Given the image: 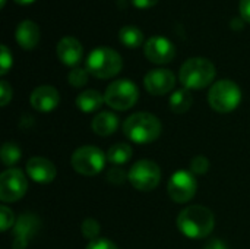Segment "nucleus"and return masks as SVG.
Instances as JSON below:
<instances>
[{
  "instance_id": "nucleus-1",
  "label": "nucleus",
  "mask_w": 250,
  "mask_h": 249,
  "mask_svg": "<svg viewBox=\"0 0 250 249\" xmlns=\"http://www.w3.org/2000/svg\"><path fill=\"white\" fill-rule=\"evenodd\" d=\"M215 226V219L211 210L202 205H190L177 217L179 230L190 239H202L211 235Z\"/></svg>"
},
{
  "instance_id": "nucleus-2",
  "label": "nucleus",
  "mask_w": 250,
  "mask_h": 249,
  "mask_svg": "<svg viewBox=\"0 0 250 249\" xmlns=\"http://www.w3.org/2000/svg\"><path fill=\"white\" fill-rule=\"evenodd\" d=\"M125 135L136 144H149L161 135V122L151 113H133L123 123Z\"/></svg>"
},
{
  "instance_id": "nucleus-3",
  "label": "nucleus",
  "mask_w": 250,
  "mask_h": 249,
  "mask_svg": "<svg viewBox=\"0 0 250 249\" xmlns=\"http://www.w3.org/2000/svg\"><path fill=\"white\" fill-rule=\"evenodd\" d=\"M179 78L186 90H202L214 81L215 66L208 59L192 57L180 68Z\"/></svg>"
},
{
  "instance_id": "nucleus-4",
  "label": "nucleus",
  "mask_w": 250,
  "mask_h": 249,
  "mask_svg": "<svg viewBox=\"0 0 250 249\" xmlns=\"http://www.w3.org/2000/svg\"><path fill=\"white\" fill-rule=\"evenodd\" d=\"M122 56L110 47H98L92 50L86 59V70L98 79L113 78L122 70Z\"/></svg>"
},
{
  "instance_id": "nucleus-5",
  "label": "nucleus",
  "mask_w": 250,
  "mask_h": 249,
  "mask_svg": "<svg viewBox=\"0 0 250 249\" xmlns=\"http://www.w3.org/2000/svg\"><path fill=\"white\" fill-rule=\"evenodd\" d=\"M242 101V91L239 85L230 79L215 82L208 92L209 106L218 113H230L239 107Z\"/></svg>"
},
{
  "instance_id": "nucleus-6",
  "label": "nucleus",
  "mask_w": 250,
  "mask_h": 249,
  "mask_svg": "<svg viewBox=\"0 0 250 249\" xmlns=\"http://www.w3.org/2000/svg\"><path fill=\"white\" fill-rule=\"evenodd\" d=\"M138 97H139L138 87L129 79H117L111 82L104 92L105 103L111 109L120 112L132 109L136 104Z\"/></svg>"
},
{
  "instance_id": "nucleus-7",
  "label": "nucleus",
  "mask_w": 250,
  "mask_h": 249,
  "mask_svg": "<svg viewBox=\"0 0 250 249\" xmlns=\"http://www.w3.org/2000/svg\"><path fill=\"white\" fill-rule=\"evenodd\" d=\"M105 160L107 154H104L100 148L85 145L72 154L70 164L73 170L82 176H95L104 169Z\"/></svg>"
},
{
  "instance_id": "nucleus-8",
  "label": "nucleus",
  "mask_w": 250,
  "mask_h": 249,
  "mask_svg": "<svg viewBox=\"0 0 250 249\" xmlns=\"http://www.w3.org/2000/svg\"><path fill=\"white\" fill-rule=\"evenodd\" d=\"M161 181V170L155 161L141 160L129 170V182L138 191L149 192L158 186Z\"/></svg>"
},
{
  "instance_id": "nucleus-9",
  "label": "nucleus",
  "mask_w": 250,
  "mask_h": 249,
  "mask_svg": "<svg viewBox=\"0 0 250 249\" xmlns=\"http://www.w3.org/2000/svg\"><path fill=\"white\" fill-rule=\"evenodd\" d=\"M196 189L198 181L195 175L188 170H179L173 173L167 185V192L170 198L177 204H185L190 201L196 195Z\"/></svg>"
},
{
  "instance_id": "nucleus-10",
  "label": "nucleus",
  "mask_w": 250,
  "mask_h": 249,
  "mask_svg": "<svg viewBox=\"0 0 250 249\" xmlns=\"http://www.w3.org/2000/svg\"><path fill=\"white\" fill-rule=\"evenodd\" d=\"M28 189V181L22 170L7 169L0 176V200L3 203L19 201Z\"/></svg>"
},
{
  "instance_id": "nucleus-11",
  "label": "nucleus",
  "mask_w": 250,
  "mask_h": 249,
  "mask_svg": "<svg viewBox=\"0 0 250 249\" xmlns=\"http://www.w3.org/2000/svg\"><path fill=\"white\" fill-rule=\"evenodd\" d=\"M41 227V222L38 216L25 213L21 214L13 226V239H12V248L13 249H26L29 242L35 238Z\"/></svg>"
},
{
  "instance_id": "nucleus-12",
  "label": "nucleus",
  "mask_w": 250,
  "mask_h": 249,
  "mask_svg": "<svg viewBox=\"0 0 250 249\" xmlns=\"http://www.w3.org/2000/svg\"><path fill=\"white\" fill-rule=\"evenodd\" d=\"M144 51H145L146 59L157 65L170 63L176 56L174 44L168 38H164V37L149 38L144 45Z\"/></svg>"
},
{
  "instance_id": "nucleus-13",
  "label": "nucleus",
  "mask_w": 250,
  "mask_h": 249,
  "mask_svg": "<svg viewBox=\"0 0 250 249\" xmlns=\"http://www.w3.org/2000/svg\"><path fill=\"white\" fill-rule=\"evenodd\" d=\"M144 85L149 94L164 95V94H168L174 88L176 78L173 72L168 69H154L145 75Z\"/></svg>"
},
{
  "instance_id": "nucleus-14",
  "label": "nucleus",
  "mask_w": 250,
  "mask_h": 249,
  "mask_svg": "<svg viewBox=\"0 0 250 249\" xmlns=\"http://www.w3.org/2000/svg\"><path fill=\"white\" fill-rule=\"evenodd\" d=\"M26 173L34 182L45 185L54 181L57 170H56V166L48 158L32 157L26 163Z\"/></svg>"
},
{
  "instance_id": "nucleus-15",
  "label": "nucleus",
  "mask_w": 250,
  "mask_h": 249,
  "mask_svg": "<svg viewBox=\"0 0 250 249\" xmlns=\"http://www.w3.org/2000/svg\"><path fill=\"white\" fill-rule=\"evenodd\" d=\"M31 106L42 113L51 112L57 107L59 101H60V95L59 91L51 87V85H41L37 87L32 92H31Z\"/></svg>"
},
{
  "instance_id": "nucleus-16",
  "label": "nucleus",
  "mask_w": 250,
  "mask_h": 249,
  "mask_svg": "<svg viewBox=\"0 0 250 249\" xmlns=\"http://www.w3.org/2000/svg\"><path fill=\"white\" fill-rule=\"evenodd\" d=\"M83 54L82 44L73 37H64L57 44V57L63 65L76 68Z\"/></svg>"
},
{
  "instance_id": "nucleus-17",
  "label": "nucleus",
  "mask_w": 250,
  "mask_h": 249,
  "mask_svg": "<svg viewBox=\"0 0 250 249\" xmlns=\"http://www.w3.org/2000/svg\"><path fill=\"white\" fill-rule=\"evenodd\" d=\"M16 41L25 50H32L40 41V28L32 21H22L16 28Z\"/></svg>"
},
{
  "instance_id": "nucleus-18",
  "label": "nucleus",
  "mask_w": 250,
  "mask_h": 249,
  "mask_svg": "<svg viewBox=\"0 0 250 249\" xmlns=\"http://www.w3.org/2000/svg\"><path fill=\"white\" fill-rule=\"evenodd\" d=\"M117 126H119V117L110 112H101L91 122V128H92L94 134H97L100 136L113 135L116 132Z\"/></svg>"
},
{
  "instance_id": "nucleus-19",
  "label": "nucleus",
  "mask_w": 250,
  "mask_h": 249,
  "mask_svg": "<svg viewBox=\"0 0 250 249\" xmlns=\"http://www.w3.org/2000/svg\"><path fill=\"white\" fill-rule=\"evenodd\" d=\"M104 95L95 90H86L76 97V107L83 113H92L98 110L104 103Z\"/></svg>"
},
{
  "instance_id": "nucleus-20",
  "label": "nucleus",
  "mask_w": 250,
  "mask_h": 249,
  "mask_svg": "<svg viewBox=\"0 0 250 249\" xmlns=\"http://www.w3.org/2000/svg\"><path fill=\"white\" fill-rule=\"evenodd\" d=\"M193 104V97L189 90H177L171 94L170 97V109L176 114H183L186 113Z\"/></svg>"
},
{
  "instance_id": "nucleus-21",
  "label": "nucleus",
  "mask_w": 250,
  "mask_h": 249,
  "mask_svg": "<svg viewBox=\"0 0 250 249\" xmlns=\"http://www.w3.org/2000/svg\"><path fill=\"white\" fill-rule=\"evenodd\" d=\"M132 158V147L126 142H120L113 145L107 151V161L114 166H122Z\"/></svg>"
},
{
  "instance_id": "nucleus-22",
  "label": "nucleus",
  "mask_w": 250,
  "mask_h": 249,
  "mask_svg": "<svg viewBox=\"0 0 250 249\" xmlns=\"http://www.w3.org/2000/svg\"><path fill=\"white\" fill-rule=\"evenodd\" d=\"M119 40L123 45L129 48H136L144 43V34L139 28L126 25L119 31Z\"/></svg>"
},
{
  "instance_id": "nucleus-23",
  "label": "nucleus",
  "mask_w": 250,
  "mask_h": 249,
  "mask_svg": "<svg viewBox=\"0 0 250 249\" xmlns=\"http://www.w3.org/2000/svg\"><path fill=\"white\" fill-rule=\"evenodd\" d=\"M0 157H1L3 164L7 166L9 169H12V166H15L21 158V150L13 142H4L3 147H1Z\"/></svg>"
},
{
  "instance_id": "nucleus-24",
  "label": "nucleus",
  "mask_w": 250,
  "mask_h": 249,
  "mask_svg": "<svg viewBox=\"0 0 250 249\" xmlns=\"http://www.w3.org/2000/svg\"><path fill=\"white\" fill-rule=\"evenodd\" d=\"M88 76H89V72L83 68H73L69 75H67V81L72 87H76V88H81L83 85H86L88 82Z\"/></svg>"
},
{
  "instance_id": "nucleus-25",
  "label": "nucleus",
  "mask_w": 250,
  "mask_h": 249,
  "mask_svg": "<svg viewBox=\"0 0 250 249\" xmlns=\"http://www.w3.org/2000/svg\"><path fill=\"white\" fill-rule=\"evenodd\" d=\"M81 232L83 235V238L89 239L91 242L98 239V235L101 232V227H100V223L94 219H86L82 222L81 225Z\"/></svg>"
},
{
  "instance_id": "nucleus-26",
  "label": "nucleus",
  "mask_w": 250,
  "mask_h": 249,
  "mask_svg": "<svg viewBox=\"0 0 250 249\" xmlns=\"http://www.w3.org/2000/svg\"><path fill=\"white\" fill-rule=\"evenodd\" d=\"M126 179H129V173H126L120 166H113L111 169L107 170L105 173V181L114 186L117 185H123L126 182Z\"/></svg>"
},
{
  "instance_id": "nucleus-27",
  "label": "nucleus",
  "mask_w": 250,
  "mask_h": 249,
  "mask_svg": "<svg viewBox=\"0 0 250 249\" xmlns=\"http://www.w3.org/2000/svg\"><path fill=\"white\" fill-rule=\"evenodd\" d=\"M209 170V161L207 157L204 156H196L192 158L190 161V172L196 176V175H205Z\"/></svg>"
},
{
  "instance_id": "nucleus-28",
  "label": "nucleus",
  "mask_w": 250,
  "mask_h": 249,
  "mask_svg": "<svg viewBox=\"0 0 250 249\" xmlns=\"http://www.w3.org/2000/svg\"><path fill=\"white\" fill-rule=\"evenodd\" d=\"M0 217H1V225H0L1 232L9 230L16 223L15 222V217H13V211L9 207H6V205H1L0 207Z\"/></svg>"
},
{
  "instance_id": "nucleus-29",
  "label": "nucleus",
  "mask_w": 250,
  "mask_h": 249,
  "mask_svg": "<svg viewBox=\"0 0 250 249\" xmlns=\"http://www.w3.org/2000/svg\"><path fill=\"white\" fill-rule=\"evenodd\" d=\"M13 59L12 54L9 51V48L6 45H1V54H0V73L6 75L9 72V69L12 68Z\"/></svg>"
},
{
  "instance_id": "nucleus-30",
  "label": "nucleus",
  "mask_w": 250,
  "mask_h": 249,
  "mask_svg": "<svg viewBox=\"0 0 250 249\" xmlns=\"http://www.w3.org/2000/svg\"><path fill=\"white\" fill-rule=\"evenodd\" d=\"M12 94H13L12 87H10L6 81H1V82H0V104H1L3 107L7 106V103L12 100Z\"/></svg>"
},
{
  "instance_id": "nucleus-31",
  "label": "nucleus",
  "mask_w": 250,
  "mask_h": 249,
  "mask_svg": "<svg viewBox=\"0 0 250 249\" xmlns=\"http://www.w3.org/2000/svg\"><path fill=\"white\" fill-rule=\"evenodd\" d=\"M85 249H117V247L108 239H95L89 242Z\"/></svg>"
},
{
  "instance_id": "nucleus-32",
  "label": "nucleus",
  "mask_w": 250,
  "mask_h": 249,
  "mask_svg": "<svg viewBox=\"0 0 250 249\" xmlns=\"http://www.w3.org/2000/svg\"><path fill=\"white\" fill-rule=\"evenodd\" d=\"M240 15L243 21L250 23V0H240Z\"/></svg>"
},
{
  "instance_id": "nucleus-33",
  "label": "nucleus",
  "mask_w": 250,
  "mask_h": 249,
  "mask_svg": "<svg viewBox=\"0 0 250 249\" xmlns=\"http://www.w3.org/2000/svg\"><path fill=\"white\" fill-rule=\"evenodd\" d=\"M132 3L138 9H149L152 6H155L158 3V0H132Z\"/></svg>"
},
{
  "instance_id": "nucleus-34",
  "label": "nucleus",
  "mask_w": 250,
  "mask_h": 249,
  "mask_svg": "<svg viewBox=\"0 0 250 249\" xmlns=\"http://www.w3.org/2000/svg\"><path fill=\"white\" fill-rule=\"evenodd\" d=\"M205 249H227V245L220 239H211L205 245Z\"/></svg>"
},
{
  "instance_id": "nucleus-35",
  "label": "nucleus",
  "mask_w": 250,
  "mask_h": 249,
  "mask_svg": "<svg viewBox=\"0 0 250 249\" xmlns=\"http://www.w3.org/2000/svg\"><path fill=\"white\" fill-rule=\"evenodd\" d=\"M231 26H233L234 29H242V23L239 22V18H234V19H233Z\"/></svg>"
},
{
  "instance_id": "nucleus-36",
  "label": "nucleus",
  "mask_w": 250,
  "mask_h": 249,
  "mask_svg": "<svg viewBox=\"0 0 250 249\" xmlns=\"http://www.w3.org/2000/svg\"><path fill=\"white\" fill-rule=\"evenodd\" d=\"M18 4H29V3H32L34 0H15Z\"/></svg>"
},
{
  "instance_id": "nucleus-37",
  "label": "nucleus",
  "mask_w": 250,
  "mask_h": 249,
  "mask_svg": "<svg viewBox=\"0 0 250 249\" xmlns=\"http://www.w3.org/2000/svg\"><path fill=\"white\" fill-rule=\"evenodd\" d=\"M4 4H6V0H1V7H3Z\"/></svg>"
}]
</instances>
